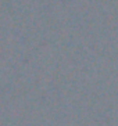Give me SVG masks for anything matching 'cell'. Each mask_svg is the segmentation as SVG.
I'll return each mask as SVG.
<instances>
[]
</instances>
